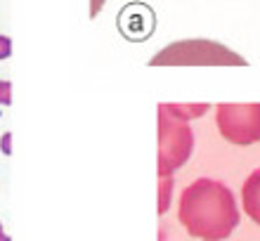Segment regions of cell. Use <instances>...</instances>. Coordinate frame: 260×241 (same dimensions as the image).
Segmentation results:
<instances>
[{"mask_svg":"<svg viewBox=\"0 0 260 241\" xmlns=\"http://www.w3.org/2000/svg\"><path fill=\"white\" fill-rule=\"evenodd\" d=\"M178 218L187 234L204 241H222L239 225V208L222 182L201 178L185 187Z\"/></svg>","mask_w":260,"mask_h":241,"instance_id":"obj_1","label":"cell"},{"mask_svg":"<svg viewBox=\"0 0 260 241\" xmlns=\"http://www.w3.org/2000/svg\"><path fill=\"white\" fill-rule=\"evenodd\" d=\"M194 149V132L189 121H182L168 111L166 104L158 107V178H173L182 168Z\"/></svg>","mask_w":260,"mask_h":241,"instance_id":"obj_2","label":"cell"},{"mask_svg":"<svg viewBox=\"0 0 260 241\" xmlns=\"http://www.w3.org/2000/svg\"><path fill=\"white\" fill-rule=\"evenodd\" d=\"M151 66H180V64H197V66H241L246 64L244 57L215 41H178L164 48L151 57Z\"/></svg>","mask_w":260,"mask_h":241,"instance_id":"obj_3","label":"cell"},{"mask_svg":"<svg viewBox=\"0 0 260 241\" xmlns=\"http://www.w3.org/2000/svg\"><path fill=\"white\" fill-rule=\"evenodd\" d=\"M218 130L232 145H255L260 142V104H220Z\"/></svg>","mask_w":260,"mask_h":241,"instance_id":"obj_4","label":"cell"},{"mask_svg":"<svg viewBox=\"0 0 260 241\" xmlns=\"http://www.w3.org/2000/svg\"><path fill=\"white\" fill-rule=\"evenodd\" d=\"M118 28L128 41H144L154 31V12L142 3H130L118 14Z\"/></svg>","mask_w":260,"mask_h":241,"instance_id":"obj_5","label":"cell"},{"mask_svg":"<svg viewBox=\"0 0 260 241\" xmlns=\"http://www.w3.org/2000/svg\"><path fill=\"white\" fill-rule=\"evenodd\" d=\"M241 201H244L246 215L260 225V168H255L246 178V182L241 187Z\"/></svg>","mask_w":260,"mask_h":241,"instance_id":"obj_6","label":"cell"},{"mask_svg":"<svg viewBox=\"0 0 260 241\" xmlns=\"http://www.w3.org/2000/svg\"><path fill=\"white\" fill-rule=\"evenodd\" d=\"M171 114H175L182 121H189V118H199L208 111V104H166Z\"/></svg>","mask_w":260,"mask_h":241,"instance_id":"obj_7","label":"cell"},{"mask_svg":"<svg viewBox=\"0 0 260 241\" xmlns=\"http://www.w3.org/2000/svg\"><path fill=\"white\" fill-rule=\"evenodd\" d=\"M173 196V178H158V213L164 215L171 206Z\"/></svg>","mask_w":260,"mask_h":241,"instance_id":"obj_8","label":"cell"},{"mask_svg":"<svg viewBox=\"0 0 260 241\" xmlns=\"http://www.w3.org/2000/svg\"><path fill=\"white\" fill-rule=\"evenodd\" d=\"M12 104V83L0 78V107H10Z\"/></svg>","mask_w":260,"mask_h":241,"instance_id":"obj_9","label":"cell"},{"mask_svg":"<svg viewBox=\"0 0 260 241\" xmlns=\"http://www.w3.org/2000/svg\"><path fill=\"white\" fill-rule=\"evenodd\" d=\"M10 55H12V41H10V36L0 33V62L7 59Z\"/></svg>","mask_w":260,"mask_h":241,"instance_id":"obj_10","label":"cell"},{"mask_svg":"<svg viewBox=\"0 0 260 241\" xmlns=\"http://www.w3.org/2000/svg\"><path fill=\"white\" fill-rule=\"evenodd\" d=\"M0 152L5 154V156L12 154V132H3L0 135Z\"/></svg>","mask_w":260,"mask_h":241,"instance_id":"obj_11","label":"cell"},{"mask_svg":"<svg viewBox=\"0 0 260 241\" xmlns=\"http://www.w3.org/2000/svg\"><path fill=\"white\" fill-rule=\"evenodd\" d=\"M102 7H104V0H90V17H97Z\"/></svg>","mask_w":260,"mask_h":241,"instance_id":"obj_12","label":"cell"},{"mask_svg":"<svg viewBox=\"0 0 260 241\" xmlns=\"http://www.w3.org/2000/svg\"><path fill=\"white\" fill-rule=\"evenodd\" d=\"M0 241H12V239H10V236H7L5 227H3V222H0Z\"/></svg>","mask_w":260,"mask_h":241,"instance_id":"obj_13","label":"cell"}]
</instances>
